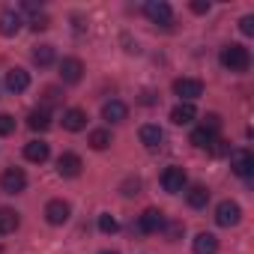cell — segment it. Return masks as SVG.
<instances>
[{"label": "cell", "mask_w": 254, "mask_h": 254, "mask_svg": "<svg viewBox=\"0 0 254 254\" xmlns=\"http://www.w3.org/2000/svg\"><path fill=\"white\" fill-rule=\"evenodd\" d=\"M221 66L230 69V72H245V69L251 66V54H248V48L239 45V42L224 45V48H221Z\"/></svg>", "instance_id": "obj_1"}, {"label": "cell", "mask_w": 254, "mask_h": 254, "mask_svg": "<svg viewBox=\"0 0 254 254\" xmlns=\"http://www.w3.org/2000/svg\"><path fill=\"white\" fill-rule=\"evenodd\" d=\"M144 15H147V18H150L153 24L171 27L174 9H171V3H165V0H150V3H144Z\"/></svg>", "instance_id": "obj_2"}, {"label": "cell", "mask_w": 254, "mask_h": 254, "mask_svg": "<svg viewBox=\"0 0 254 254\" xmlns=\"http://www.w3.org/2000/svg\"><path fill=\"white\" fill-rule=\"evenodd\" d=\"M0 189H3L6 194H21L27 189V174L21 168H6L3 177H0Z\"/></svg>", "instance_id": "obj_3"}, {"label": "cell", "mask_w": 254, "mask_h": 254, "mask_svg": "<svg viewBox=\"0 0 254 254\" xmlns=\"http://www.w3.org/2000/svg\"><path fill=\"white\" fill-rule=\"evenodd\" d=\"M186 171L183 168H177V165H171V168H165V174H162V189L168 191V194H180L183 189H186Z\"/></svg>", "instance_id": "obj_4"}, {"label": "cell", "mask_w": 254, "mask_h": 254, "mask_svg": "<svg viewBox=\"0 0 254 254\" xmlns=\"http://www.w3.org/2000/svg\"><path fill=\"white\" fill-rule=\"evenodd\" d=\"M174 93L183 99V102H194L197 96H203V84L197 78H177L174 81Z\"/></svg>", "instance_id": "obj_5"}, {"label": "cell", "mask_w": 254, "mask_h": 254, "mask_svg": "<svg viewBox=\"0 0 254 254\" xmlns=\"http://www.w3.org/2000/svg\"><path fill=\"white\" fill-rule=\"evenodd\" d=\"M230 171H233L236 177L248 180L251 171H254V156H251L248 150H233V153H230Z\"/></svg>", "instance_id": "obj_6"}, {"label": "cell", "mask_w": 254, "mask_h": 254, "mask_svg": "<svg viewBox=\"0 0 254 254\" xmlns=\"http://www.w3.org/2000/svg\"><path fill=\"white\" fill-rule=\"evenodd\" d=\"M239 218H242L239 203H233V200H221V203L215 206V221H218L221 227H233V224H239Z\"/></svg>", "instance_id": "obj_7"}, {"label": "cell", "mask_w": 254, "mask_h": 254, "mask_svg": "<svg viewBox=\"0 0 254 254\" xmlns=\"http://www.w3.org/2000/svg\"><path fill=\"white\" fill-rule=\"evenodd\" d=\"M165 212L162 209H144V215L138 218V230L141 233H159V230H165Z\"/></svg>", "instance_id": "obj_8"}, {"label": "cell", "mask_w": 254, "mask_h": 254, "mask_svg": "<svg viewBox=\"0 0 254 254\" xmlns=\"http://www.w3.org/2000/svg\"><path fill=\"white\" fill-rule=\"evenodd\" d=\"M60 78H63V84H78V81L84 78V63H81L78 57L60 60Z\"/></svg>", "instance_id": "obj_9"}, {"label": "cell", "mask_w": 254, "mask_h": 254, "mask_svg": "<svg viewBox=\"0 0 254 254\" xmlns=\"http://www.w3.org/2000/svg\"><path fill=\"white\" fill-rule=\"evenodd\" d=\"M81 168H84V162H81V156H75V153H63V156L57 159V174H60V177H66V180L78 177V174H81Z\"/></svg>", "instance_id": "obj_10"}, {"label": "cell", "mask_w": 254, "mask_h": 254, "mask_svg": "<svg viewBox=\"0 0 254 254\" xmlns=\"http://www.w3.org/2000/svg\"><path fill=\"white\" fill-rule=\"evenodd\" d=\"M69 212H72V206L66 203V200H51L48 206H45V218H48V224H66L69 221Z\"/></svg>", "instance_id": "obj_11"}, {"label": "cell", "mask_w": 254, "mask_h": 254, "mask_svg": "<svg viewBox=\"0 0 254 254\" xmlns=\"http://www.w3.org/2000/svg\"><path fill=\"white\" fill-rule=\"evenodd\" d=\"M27 87H30V72L27 69H18L15 66V69L6 72V90L9 93H24Z\"/></svg>", "instance_id": "obj_12"}, {"label": "cell", "mask_w": 254, "mask_h": 254, "mask_svg": "<svg viewBox=\"0 0 254 254\" xmlns=\"http://www.w3.org/2000/svg\"><path fill=\"white\" fill-rule=\"evenodd\" d=\"M84 126H87V114H84L81 108L63 111V129H66V132H81Z\"/></svg>", "instance_id": "obj_13"}, {"label": "cell", "mask_w": 254, "mask_h": 254, "mask_svg": "<svg viewBox=\"0 0 254 254\" xmlns=\"http://www.w3.org/2000/svg\"><path fill=\"white\" fill-rule=\"evenodd\" d=\"M21 30V15L15 9H3L0 12V33L3 36H15Z\"/></svg>", "instance_id": "obj_14"}, {"label": "cell", "mask_w": 254, "mask_h": 254, "mask_svg": "<svg viewBox=\"0 0 254 254\" xmlns=\"http://www.w3.org/2000/svg\"><path fill=\"white\" fill-rule=\"evenodd\" d=\"M162 141H165V132L159 129V126H153V123L141 126V144H144L147 150H156V147H162Z\"/></svg>", "instance_id": "obj_15"}, {"label": "cell", "mask_w": 254, "mask_h": 254, "mask_svg": "<svg viewBox=\"0 0 254 254\" xmlns=\"http://www.w3.org/2000/svg\"><path fill=\"white\" fill-rule=\"evenodd\" d=\"M126 114H129V108H126L120 99H111V102H105V105H102V117H105L108 123H123V120H126Z\"/></svg>", "instance_id": "obj_16"}, {"label": "cell", "mask_w": 254, "mask_h": 254, "mask_svg": "<svg viewBox=\"0 0 254 254\" xmlns=\"http://www.w3.org/2000/svg\"><path fill=\"white\" fill-rule=\"evenodd\" d=\"M48 156H51V150H48V144H45V141H30V144H24V159H27V162L42 165Z\"/></svg>", "instance_id": "obj_17"}, {"label": "cell", "mask_w": 254, "mask_h": 254, "mask_svg": "<svg viewBox=\"0 0 254 254\" xmlns=\"http://www.w3.org/2000/svg\"><path fill=\"white\" fill-rule=\"evenodd\" d=\"M27 126L33 132H45L48 126H51V111L48 108H36V111H30L27 114Z\"/></svg>", "instance_id": "obj_18"}, {"label": "cell", "mask_w": 254, "mask_h": 254, "mask_svg": "<svg viewBox=\"0 0 254 254\" xmlns=\"http://www.w3.org/2000/svg\"><path fill=\"white\" fill-rule=\"evenodd\" d=\"M194 117H197V111H194V105H191V102H180V105L171 111V120H174L177 126H189Z\"/></svg>", "instance_id": "obj_19"}, {"label": "cell", "mask_w": 254, "mask_h": 254, "mask_svg": "<svg viewBox=\"0 0 254 254\" xmlns=\"http://www.w3.org/2000/svg\"><path fill=\"white\" fill-rule=\"evenodd\" d=\"M186 200H189L191 209H203V206L209 203V189H206V186H191V189L186 191Z\"/></svg>", "instance_id": "obj_20"}, {"label": "cell", "mask_w": 254, "mask_h": 254, "mask_svg": "<svg viewBox=\"0 0 254 254\" xmlns=\"http://www.w3.org/2000/svg\"><path fill=\"white\" fill-rule=\"evenodd\" d=\"M218 251V239L212 233H197L194 236V254H215Z\"/></svg>", "instance_id": "obj_21"}, {"label": "cell", "mask_w": 254, "mask_h": 254, "mask_svg": "<svg viewBox=\"0 0 254 254\" xmlns=\"http://www.w3.org/2000/svg\"><path fill=\"white\" fill-rule=\"evenodd\" d=\"M18 227V212L9 206H0V236H6Z\"/></svg>", "instance_id": "obj_22"}, {"label": "cell", "mask_w": 254, "mask_h": 254, "mask_svg": "<svg viewBox=\"0 0 254 254\" xmlns=\"http://www.w3.org/2000/svg\"><path fill=\"white\" fill-rule=\"evenodd\" d=\"M191 144H194L197 150H209V147L215 144V132H209V129H203V126H200V129L191 132Z\"/></svg>", "instance_id": "obj_23"}, {"label": "cell", "mask_w": 254, "mask_h": 254, "mask_svg": "<svg viewBox=\"0 0 254 254\" xmlns=\"http://www.w3.org/2000/svg\"><path fill=\"white\" fill-rule=\"evenodd\" d=\"M33 63H36L39 69L51 66V63H54V45H39V48H33Z\"/></svg>", "instance_id": "obj_24"}, {"label": "cell", "mask_w": 254, "mask_h": 254, "mask_svg": "<svg viewBox=\"0 0 254 254\" xmlns=\"http://www.w3.org/2000/svg\"><path fill=\"white\" fill-rule=\"evenodd\" d=\"M90 147H93V150H108V147H111V132H108V129L90 132Z\"/></svg>", "instance_id": "obj_25"}, {"label": "cell", "mask_w": 254, "mask_h": 254, "mask_svg": "<svg viewBox=\"0 0 254 254\" xmlns=\"http://www.w3.org/2000/svg\"><path fill=\"white\" fill-rule=\"evenodd\" d=\"M99 230H102V233H117V230H120V224H117V218H114V215L102 212V215H99Z\"/></svg>", "instance_id": "obj_26"}, {"label": "cell", "mask_w": 254, "mask_h": 254, "mask_svg": "<svg viewBox=\"0 0 254 254\" xmlns=\"http://www.w3.org/2000/svg\"><path fill=\"white\" fill-rule=\"evenodd\" d=\"M12 132H15V117L0 114V135H12Z\"/></svg>", "instance_id": "obj_27"}, {"label": "cell", "mask_w": 254, "mask_h": 254, "mask_svg": "<svg viewBox=\"0 0 254 254\" xmlns=\"http://www.w3.org/2000/svg\"><path fill=\"white\" fill-rule=\"evenodd\" d=\"M203 129H209V132L218 135V129H221V117H218V114H206V117H203Z\"/></svg>", "instance_id": "obj_28"}, {"label": "cell", "mask_w": 254, "mask_h": 254, "mask_svg": "<svg viewBox=\"0 0 254 254\" xmlns=\"http://www.w3.org/2000/svg\"><path fill=\"white\" fill-rule=\"evenodd\" d=\"M239 30H242L245 36H251V33H254V15H245V18L239 21Z\"/></svg>", "instance_id": "obj_29"}, {"label": "cell", "mask_w": 254, "mask_h": 254, "mask_svg": "<svg viewBox=\"0 0 254 254\" xmlns=\"http://www.w3.org/2000/svg\"><path fill=\"white\" fill-rule=\"evenodd\" d=\"M48 24H51V21H48V15H36V18H33V24H30V27H33V30H36V33H39V30H48Z\"/></svg>", "instance_id": "obj_30"}, {"label": "cell", "mask_w": 254, "mask_h": 254, "mask_svg": "<svg viewBox=\"0 0 254 254\" xmlns=\"http://www.w3.org/2000/svg\"><path fill=\"white\" fill-rule=\"evenodd\" d=\"M191 12L203 15V12H209V3H203V0H194V3H191Z\"/></svg>", "instance_id": "obj_31"}, {"label": "cell", "mask_w": 254, "mask_h": 254, "mask_svg": "<svg viewBox=\"0 0 254 254\" xmlns=\"http://www.w3.org/2000/svg\"><path fill=\"white\" fill-rule=\"evenodd\" d=\"M180 233H183V224H177V221H174V224H168V236H171V239H177Z\"/></svg>", "instance_id": "obj_32"}, {"label": "cell", "mask_w": 254, "mask_h": 254, "mask_svg": "<svg viewBox=\"0 0 254 254\" xmlns=\"http://www.w3.org/2000/svg\"><path fill=\"white\" fill-rule=\"evenodd\" d=\"M99 254H117V251H99Z\"/></svg>", "instance_id": "obj_33"}, {"label": "cell", "mask_w": 254, "mask_h": 254, "mask_svg": "<svg viewBox=\"0 0 254 254\" xmlns=\"http://www.w3.org/2000/svg\"><path fill=\"white\" fill-rule=\"evenodd\" d=\"M0 254H3V248H0Z\"/></svg>", "instance_id": "obj_34"}]
</instances>
